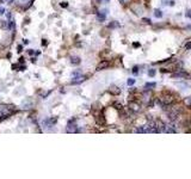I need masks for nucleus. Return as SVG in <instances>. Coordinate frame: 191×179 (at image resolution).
Wrapping results in <instances>:
<instances>
[{"label":"nucleus","instance_id":"nucleus-1","mask_svg":"<svg viewBox=\"0 0 191 179\" xmlns=\"http://www.w3.org/2000/svg\"><path fill=\"white\" fill-rule=\"evenodd\" d=\"M172 78H180V79H189L190 78V74L184 72V70H180V72H177V73H173L172 74Z\"/></svg>","mask_w":191,"mask_h":179},{"label":"nucleus","instance_id":"nucleus-2","mask_svg":"<svg viewBox=\"0 0 191 179\" xmlns=\"http://www.w3.org/2000/svg\"><path fill=\"white\" fill-rule=\"evenodd\" d=\"M67 131L68 133H76V125H75V121L72 120L68 122V127H67Z\"/></svg>","mask_w":191,"mask_h":179},{"label":"nucleus","instance_id":"nucleus-3","mask_svg":"<svg viewBox=\"0 0 191 179\" xmlns=\"http://www.w3.org/2000/svg\"><path fill=\"white\" fill-rule=\"evenodd\" d=\"M109 11L107 10V9H104V10H102L99 13H98V16H97V19H98V22H104L105 21V17H107V13H108Z\"/></svg>","mask_w":191,"mask_h":179},{"label":"nucleus","instance_id":"nucleus-4","mask_svg":"<svg viewBox=\"0 0 191 179\" xmlns=\"http://www.w3.org/2000/svg\"><path fill=\"white\" fill-rule=\"evenodd\" d=\"M109 66V62L108 61H103V62H101L98 66H97V70H103L104 68H107Z\"/></svg>","mask_w":191,"mask_h":179},{"label":"nucleus","instance_id":"nucleus-5","mask_svg":"<svg viewBox=\"0 0 191 179\" xmlns=\"http://www.w3.org/2000/svg\"><path fill=\"white\" fill-rule=\"evenodd\" d=\"M161 4L164 6H174V0H161Z\"/></svg>","mask_w":191,"mask_h":179},{"label":"nucleus","instance_id":"nucleus-6","mask_svg":"<svg viewBox=\"0 0 191 179\" xmlns=\"http://www.w3.org/2000/svg\"><path fill=\"white\" fill-rule=\"evenodd\" d=\"M85 80V76H82V75H79V76H75L74 78V80L72 81L73 84H80V82H82Z\"/></svg>","mask_w":191,"mask_h":179},{"label":"nucleus","instance_id":"nucleus-7","mask_svg":"<svg viewBox=\"0 0 191 179\" xmlns=\"http://www.w3.org/2000/svg\"><path fill=\"white\" fill-rule=\"evenodd\" d=\"M129 106H130V109H131L133 111H136V112H139V111H140V105H139V104H136V103H130V104H129Z\"/></svg>","mask_w":191,"mask_h":179},{"label":"nucleus","instance_id":"nucleus-8","mask_svg":"<svg viewBox=\"0 0 191 179\" xmlns=\"http://www.w3.org/2000/svg\"><path fill=\"white\" fill-rule=\"evenodd\" d=\"M81 62V60H80V57H78V56H73L72 59H71V63L72 65H79Z\"/></svg>","mask_w":191,"mask_h":179},{"label":"nucleus","instance_id":"nucleus-9","mask_svg":"<svg viewBox=\"0 0 191 179\" xmlns=\"http://www.w3.org/2000/svg\"><path fill=\"white\" fill-rule=\"evenodd\" d=\"M165 133H176V129L172 125H165Z\"/></svg>","mask_w":191,"mask_h":179},{"label":"nucleus","instance_id":"nucleus-10","mask_svg":"<svg viewBox=\"0 0 191 179\" xmlns=\"http://www.w3.org/2000/svg\"><path fill=\"white\" fill-rule=\"evenodd\" d=\"M156 86V84L155 82H146V85H145V88L146 90H149V88H152V87H155Z\"/></svg>","mask_w":191,"mask_h":179},{"label":"nucleus","instance_id":"nucleus-11","mask_svg":"<svg viewBox=\"0 0 191 179\" xmlns=\"http://www.w3.org/2000/svg\"><path fill=\"white\" fill-rule=\"evenodd\" d=\"M176 86L181 87V88H186V87H189L190 85H189L187 82H177V84H176Z\"/></svg>","mask_w":191,"mask_h":179},{"label":"nucleus","instance_id":"nucleus-12","mask_svg":"<svg viewBox=\"0 0 191 179\" xmlns=\"http://www.w3.org/2000/svg\"><path fill=\"white\" fill-rule=\"evenodd\" d=\"M154 17H155V18H161V17H162V12H161L160 10H155V11H154Z\"/></svg>","mask_w":191,"mask_h":179},{"label":"nucleus","instance_id":"nucleus-13","mask_svg":"<svg viewBox=\"0 0 191 179\" xmlns=\"http://www.w3.org/2000/svg\"><path fill=\"white\" fill-rule=\"evenodd\" d=\"M155 73H156V72H155V69H153V68H152V69H149V70H148V76L153 78V76H155Z\"/></svg>","mask_w":191,"mask_h":179},{"label":"nucleus","instance_id":"nucleus-14","mask_svg":"<svg viewBox=\"0 0 191 179\" xmlns=\"http://www.w3.org/2000/svg\"><path fill=\"white\" fill-rule=\"evenodd\" d=\"M127 84H128L129 86H131V85H134V84H135V79H128V81H127Z\"/></svg>","mask_w":191,"mask_h":179},{"label":"nucleus","instance_id":"nucleus-15","mask_svg":"<svg viewBox=\"0 0 191 179\" xmlns=\"http://www.w3.org/2000/svg\"><path fill=\"white\" fill-rule=\"evenodd\" d=\"M185 104L189 105V106H191V97H187V98L185 99Z\"/></svg>","mask_w":191,"mask_h":179},{"label":"nucleus","instance_id":"nucleus-16","mask_svg":"<svg viewBox=\"0 0 191 179\" xmlns=\"http://www.w3.org/2000/svg\"><path fill=\"white\" fill-rule=\"evenodd\" d=\"M185 49H186V50H190V49H191V42H187V43L185 44Z\"/></svg>","mask_w":191,"mask_h":179},{"label":"nucleus","instance_id":"nucleus-17","mask_svg":"<svg viewBox=\"0 0 191 179\" xmlns=\"http://www.w3.org/2000/svg\"><path fill=\"white\" fill-rule=\"evenodd\" d=\"M185 16H186L187 18H190V19H191V10H187V11H186V13H185Z\"/></svg>","mask_w":191,"mask_h":179},{"label":"nucleus","instance_id":"nucleus-18","mask_svg":"<svg viewBox=\"0 0 191 179\" xmlns=\"http://www.w3.org/2000/svg\"><path fill=\"white\" fill-rule=\"evenodd\" d=\"M133 73H134V74H137V73H139V67H137V66L133 68Z\"/></svg>","mask_w":191,"mask_h":179},{"label":"nucleus","instance_id":"nucleus-19","mask_svg":"<svg viewBox=\"0 0 191 179\" xmlns=\"http://www.w3.org/2000/svg\"><path fill=\"white\" fill-rule=\"evenodd\" d=\"M114 106H115L116 109H121V108H122V105H121L120 103H115V104H114Z\"/></svg>","mask_w":191,"mask_h":179},{"label":"nucleus","instance_id":"nucleus-20","mask_svg":"<svg viewBox=\"0 0 191 179\" xmlns=\"http://www.w3.org/2000/svg\"><path fill=\"white\" fill-rule=\"evenodd\" d=\"M143 22L147 23V24H151V19L149 18H143Z\"/></svg>","mask_w":191,"mask_h":179},{"label":"nucleus","instance_id":"nucleus-21","mask_svg":"<svg viewBox=\"0 0 191 179\" xmlns=\"http://www.w3.org/2000/svg\"><path fill=\"white\" fill-rule=\"evenodd\" d=\"M4 13H5V9L0 7V15H4Z\"/></svg>","mask_w":191,"mask_h":179},{"label":"nucleus","instance_id":"nucleus-22","mask_svg":"<svg viewBox=\"0 0 191 179\" xmlns=\"http://www.w3.org/2000/svg\"><path fill=\"white\" fill-rule=\"evenodd\" d=\"M61 6H62V7H66V6H67V4H66V3H63V4H61Z\"/></svg>","mask_w":191,"mask_h":179},{"label":"nucleus","instance_id":"nucleus-23","mask_svg":"<svg viewBox=\"0 0 191 179\" xmlns=\"http://www.w3.org/2000/svg\"><path fill=\"white\" fill-rule=\"evenodd\" d=\"M187 29H190V30H191V25H187Z\"/></svg>","mask_w":191,"mask_h":179},{"label":"nucleus","instance_id":"nucleus-24","mask_svg":"<svg viewBox=\"0 0 191 179\" xmlns=\"http://www.w3.org/2000/svg\"><path fill=\"white\" fill-rule=\"evenodd\" d=\"M97 1H98V3H101V1H102V0H97Z\"/></svg>","mask_w":191,"mask_h":179},{"label":"nucleus","instance_id":"nucleus-25","mask_svg":"<svg viewBox=\"0 0 191 179\" xmlns=\"http://www.w3.org/2000/svg\"><path fill=\"white\" fill-rule=\"evenodd\" d=\"M105 1H109V0H105Z\"/></svg>","mask_w":191,"mask_h":179}]
</instances>
